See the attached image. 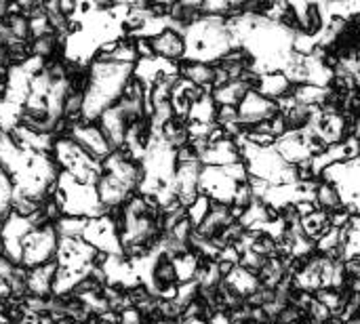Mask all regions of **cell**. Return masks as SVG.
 Wrapping results in <instances>:
<instances>
[{"instance_id":"cell-1","label":"cell","mask_w":360,"mask_h":324,"mask_svg":"<svg viewBox=\"0 0 360 324\" xmlns=\"http://www.w3.org/2000/svg\"><path fill=\"white\" fill-rule=\"evenodd\" d=\"M150 42H152V51H154L156 59H162L169 63H179L181 59L188 57L186 38H184V32H179V30L165 27L162 32L152 36Z\"/></svg>"},{"instance_id":"cell-2","label":"cell","mask_w":360,"mask_h":324,"mask_svg":"<svg viewBox=\"0 0 360 324\" xmlns=\"http://www.w3.org/2000/svg\"><path fill=\"white\" fill-rule=\"evenodd\" d=\"M255 93H259L262 97H266L270 101H278V99H285V97H293L295 84L287 78V74L283 70L264 72V74H259Z\"/></svg>"},{"instance_id":"cell-3","label":"cell","mask_w":360,"mask_h":324,"mask_svg":"<svg viewBox=\"0 0 360 324\" xmlns=\"http://www.w3.org/2000/svg\"><path fill=\"white\" fill-rule=\"evenodd\" d=\"M312 202L316 205L319 211H323V213H327V215L344 207V200H342L340 190H338L333 183L325 181V179H319V181H316L314 192H312Z\"/></svg>"}]
</instances>
